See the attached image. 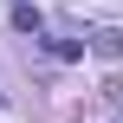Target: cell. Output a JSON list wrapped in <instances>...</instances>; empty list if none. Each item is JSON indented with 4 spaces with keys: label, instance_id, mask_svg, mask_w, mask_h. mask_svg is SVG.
I'll use <instances>...</instances> for the list:
<instances>
[{
    "label": "cell",
    "instance_id": "cell-1",
    "mask_svg": "<svg viewBox=\"0 0 123 123\" xmlns=\"http://www.w3.org/2000/svg\"><path fill=\"white\" fill-rule=\"evenodd\" d=\"M91 52H97L104 65H110V58H123V26H97V32H91Z\"/></svg>",
    "mask_w": 123,
    "mask_h": 123
},
{
    "label": "cell",
    "instance_id": "cell-2",
    "mask_svg": "<svg viewBox=\"0 0 123 123\" xmlns=\"http://www.w3.org/2000/svg\"><path fill=\"white\" fill-rule=\"evenodd\" d=\"M13 32H39V13H32L26 0H13Z\"/></svg>",
    "mask_w": 123,
    "mask_h": 123
}]
</instances>
